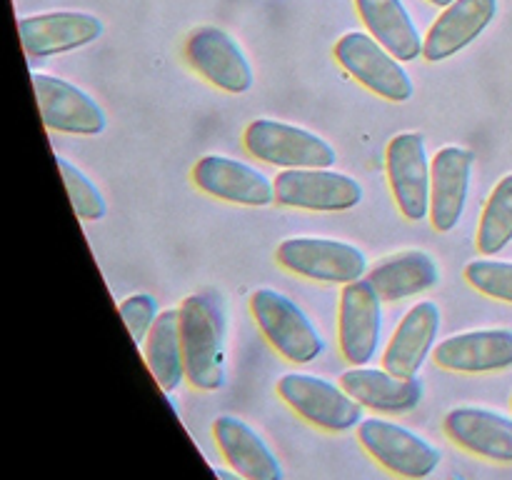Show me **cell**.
Returning <instances> with one entry per match:
<instances>
[{
    "mask_svg": "<svg viewBox=\"0 0 512 480\" xmlns=\"http://www.w3.org/2000/svg\"><path fill=\"white\" fill-rule=\"evenodd\" d=\"M185 380L195 390L213 393L225 385V325L218 305L193 293L180 303Z\"/></svg>",
    "mask_w": 512,
    "mask_h": 480,
    "instance_id": "obj_1",
    "label": "cell"
},
{
    "mask_svg": "<svg viewBox=\"0 0 512 480\" xmlns=\"http://www.w3.org/2000/svg\"><path fill=\"white\" fill-rule=\"evenodd\" d=\"M250 313L270 348L288 363L305 365L323 355L325 340L310 315L295 300L275 288H258L250 295Z\"/></svg>",
    "mask_w": 512,
    "mask_h": 480,
    "instance_id": "obj_2",
    "label": "cell"
},
{
    "mask_svg": "<svg viewBox=\"0 0 512 480\" xmlns=\"http://www.w3.org/2000/svg\"><path fill=\"white\" fill-rule=\"evenodd\" d=\"M275 258L290 273L305 280L330 285H348L368 278V255L358 245L320 235H293L275 250Z\"/></svg>",
    "mask_w": 512,
    "mask_h": 480,
    "instance_id": "obj_3",
    "label": "cell"
},
{
    "mask_svg": "<svg viewBox=\"0 0 512 480\" xmlns=\"http://www.w3.org/2000/svg\"><path fill=\"white\" fill-rule=\"evenodd\" d=\"M275 390L293 413L328 433H348L365 418L363 403H358L343 385L315 373L280 375Z\"/></svg>",
    "mask_w": 512,
    "mask_h": 480,
    "instance_id": "obj_4",
    "label": "cell"
},
{
    "mask_svg": "<svg viewBox=\"0 0 512 480\" xmlns=\"http://www.w3.org/2000/svg\"><path fill=\"white\" fill-rule=\"evenodd\" d=\"M335 60L345 73L353 75L363 88L390 103H408L415 93L413 78L398 55L390 53L380 40L363 30L340 35L333 48Z\"/></svg>",
    "mask_w": 512,
    "mask_h": 480,
    "instance_id": "obj_5",
    "label": "cell"
},
{
    "mask_svg": "<svg viewBox=\"0 0 512 480\" xmlns=\"http://www.w3.org/2000/svg\"><path fill=\"white\" fill-rule=\"evenodd\" d=\"M243 145L253 158L280 170L333 168L338 163V153L323 135L275 118H258L248 123Z\"/></svg>",
    "mask_w": 512,
    "mask_h": 480,
    "instance_id": "obj_6",
    "label": "cell"
},
{
    "mask_svg": "<svg viewBox=\"0 0 512 480\" xmlns=\"http://www.w3.org/2000/svg\"><path fill=\"white\" fill-rule=\"evenodd\" d=\"M355 430L365 453L400 478H428L443 460V453L428 438L380 415L363 418Z\"/></svg>",
    "mask_w": 512,
    "mask_h": 480,
    "instance_id": "obj_7",
    "label": "cell"
},
{
    "mask_svg": "<svg viewBox=\"0 0 512 480\" xmlns=\"http://www.w3.org/2000/svg\"><path fill=\"white\" fill-rule=\"evenodd\" d=\"M275 203L313 213H345L363 203V185L333 168H290L275 175Z\"/></svg>",
    "mask_w": 512,
    "mask_h": 480,
    "instance_id": "obj_8",
    "label": "cell"
},
{
    "mask_svg": "<svg viewBox=\"0 0 512 480\" xmlns=\"http://www.w3.org/2000/svg\"><path fill=\"white\" fill-rule=\"evenodd\" d=\"M385 175L398 210L405 220L430 218V178H433V158L420 133H398L385 148Z\"/></svg>",
    "mask_w": 512,
    "mask_h": 480,
    "instance_id": "obj_9",
    "label": "cell"
},
{
    "mask_svg": "<svg viewBox=\"0 0 512 480\" xmlns=\"http://www.w3.org/2000/svg\"><path fill=\"white\" fill-rule=\"evenodd\" d=\"M185 60L190 68L223 93L243 95L253 88L255 73L248 55L235 38L215 25H200L185 38Z\"/></svg>",
    "mask_w": 512,
    "mask_h": 480,
    "instance_id": "obj_10",
    "label": "cell"
},
{
    "mask_svg": "<svg viewBox=\"0 0 512 480\" xmlns=\"http://www.w3.org/2000/svg\"><path fill=\"white\" fill-rule=\"evenodd\" d=\"M43 125L50 133L100 135L108 115L88 90L50 73H30Z\"/></svg>",
    "mask_w": 512,
    "mask_h": 480,
    "instance_id": "obj_11",
    "label": "cell"
},
{
    "mask_svg": "<svg viewBox=\"0 0 512 480\" xmlns=\"http://www.w3.org/2000/svg\"><path fill=\"white\" fill-rule=\"evenodd\" d=\"M383 303L368 278L343 285L338 308L340 353L350 365H368L383 338Z\"/></svg>",
    "mask_w": 512,
    "mask_h": 480,
    "instance_id": "obj_12",
    "label": "cell"
},
{
    "mask_svg": "<svg viewBox=\"0 0 512 480\" xmlns=\"http://www.w3.org/2000/svg\"><path fill=\"white\" fill-rule=\"evenodd\" d=\"M18 35L25 55L43 60L95 43L103 35V23L85 10H50L20 18Z\"/></svg>",
    "mask_w": 512,
    "mask_h": 480,
    "instance_id": "obj_13",
    "label": "cell"
},
{
    "mask_svg": "<svg viewBox=\"0 0 512 480\" xmlns=\"http://www.w3.org/2000/svg\"><path fill=\"white\" fill-rule=\"evenodd\" d=\"M193 183L210 198L248 208H268L275 203V178L255 165L230 155L210 153L193 165Z\"/></svg>",
    "mask_w": 512,
    "mask_h": 480,
    "instance_id": "obj_14",
    "label": "cell"
},
{
    "mask_svg": "<svg viewBox=\"0 0 512 480\" xmlns=\"http://www.w3.org/2000/svg\"><path fill=\"white\" fill-rule=\"evenodd\" d=\"M475 153L463 145H445L433 155L430 178V223L438 233H453L470 198Z\"/></svg>",
    "mask_w": 512,
    "mask_h": 480,
    "instance_id": "obj_15",
    "label": "cell"
},
{
    "mask_svg": "<svg viewBox=\"0 0 512 480\" xmlns=\"http://www.w3.org/2000/svg\"><path fill=\"white\" fill-rule=\"evenodd\" d=\"M433 360L438 368L463 375L498 373L512 368V330L483 328L455 333L435 345Z\"/></svg>",
    "mask_w": 512,
    "mask_h": 480,
    "instance_id": "obj_16",
    "label": "cell"
},
{
    "mask_svg": "<svg viewBox=\"0 0 512 480\" xmlns=\"http://www.w3.org/2000/svg\"><path fill=\"white\" fill-rule=\"evenodd\" d=\"M495 15H498V0H453L425 33L423 58L428 63L453 58L488 30Z\"/></svg>",
    "mask_w": 512,
    "mask_h": 480,
    "instance_id": "obj_17",
    "label": "cell"
},
{
    "mask_svg": "<svg viewBox=\"0 0 512 480\" xmlns=\"http://www.w3.org/2000/svg\"><path fill=\"white\" fill-rule=\"evenodd\" d=\"M445 435L468 453L498 463H512V418L493 408L460 405L443 420Z\"/></svg>",
    "mask_w": 512,
    "mask_h": 480,
    "instance_id": "obj_18",
    "label": "cell"
},
{
    "mask_svg": "<svg viewBox=\"0 0 512 480\" xmlns=\"http://www.w3.org/2000/svg\"><path fill=\"white\" fill-rule=\"evenodd\" d=\"M440 308L433 300H420L415 303L398 328L393 330V338L388 340L383 353V365L403 378H415L423 370L425 360L433 355L440 335Z\"/></svg>",
    "mask_w": 512,
    "mask_h": 480,
    "instance_id": "obj_19",
    "label": "cell"
},
{
    "mask_svg": "<svg viewBox=\"0 0 512 480\" xmlns=\"http://www.w3.org/2000/svg\"><path fill=\"white\" fill-rule=\"evenodd\" d=\"M213 435L225 463L248 480H283V465L263 435L238 415H218Z\"/></svg>",
    "mask_w": 512,
    "mask_h": 480,
    "instance_id": "obj_20",
    "label": "cell"
},
{
    "mask_svg": "<svg viewBox=\"0 0 512 480\" xmlns=\"http://www.w3.org/2000/svg\"><path fill=\"white\" fill-rule=\"evenodd\" d=\"M340 385L353 395L358 403L375 413L403 415L418 408L423 403V380L403 378L393 370L368 368V365H353L340 375Z\"/></svg>",
    "mask_w": 512,
    "mask_h": 480,
    "instance_id": "obj_21",
    "label": "cell"
},
{
    "mask_svg": "<svg viewBox=\"0 0 512 480\" xmlns=\"http://www.w3.org/2000/svg\"><path fill=\"white\" fill-rule=\"evenodd\" d=\"M368 280L378 288L385 303H398L435 288L440 280V265L425 250H398L378 260L370 268Z\"/></svg>",
    "mask_w": 512,
    "mask_h": 480,
    "instance_id": "obj_22",
    "label": "cell"
},
{
    "mask_svg": "<svg viewBox=\"0 0 512 480\" xmlns=\"http://www.w3.org/2000/svg\"><path fill=\"white\" fill-rule=\"evenodd\" d=\"M365 30L385 45L403 63L418 60L423 55L425 38L420 35L413 15L403 0H355Z\"/></svg>",
    "mask_w": 512,
    "mask_h": 480,
    "instance_id": "obj_23",
    "label": "cell"
},
{
    "mask_svg": "<svg viewBox=\"0 0 512 480\" xmlns=\"http://www.w3.org/2000/svg\"><path fill=\"white\" fill-rule=\"evenodd\" d=\"M145 363L163 393H175L185 380L183 340H180V308L160 310L143 343Z\"/></svg>",
    "mask_w": 512,
    "mask_h": 480,
    "instance_id": "obj_24",
    "label": "cell"
},
{
    "mask_svg": "<svg viewBox=\"0 0 512 480\" xmlns=\"http://www.w3.org/2000/svg\"><path fill=\"white\" fill-rule=\"evenodd\" d=\"M478 250L483 255H498L512 243V173L500 178L480 213Z\"/></svg>",
    "mask_w": 512,
    "mask_h": 480,
    "instance_id": "obj_25",
    "label": "cell"
},
{
    "mask_svg": "<svg viewBox=\"0 0 512 480\" xmlns=\"http://www.w3.org/2000/svg\"><path fill=\"white\" fill-rule=\"evenodd\" d=\"M55 163H58L60 180H63L65 190H68L75 215L85 220V223L103 220L105 213H108V203H105V195L100 193L98 185L90 180V175L80 170L75 163H70L68 158H63V155H55Z\"/></svg>",
    "mask_w": 512,
    "mask_h": 480,
    "instance_id": "obj_26",
    "label": "cell"
},
{
    "mask_svg": "<svg viewBox=\"0 0 512 480\" xmlns=\"http://www.w3.org/2000/svg\"><path fill=\"white\" fill-rule=\"evenodd\" d=\"M465 280L470 288L493 300L512 303V260H495V255H483L465 265Z\"/></svg>",
    "mask_w": 512,
    "mask_h": 480,
    "instance_id": "obj_27",
    "label": "cell"
},
{
    "mask_svg": "<svg viewBox=\"0 0 512 480\" xmlns=\"http://www.w3.org/2000/svg\"><path fill=\"white\" fill-rule=\"evenodd\" d=\"M118 313L120 318H123L125 328L130 330V335H133L135 345H143L145 338H148L150 328L155 325V320H158L160 310H158V303H155L153 295L148 293H133L128 295V298H123L118 303Z\"/></svg>",
    "mask_w": 512,
    "mask_h": 480,
    "instance_id": "obj_28",
    "label": "cell"
},
{
    "mask_svg": "<svg viewBox=\"0 0 512 480\" xmlns=\"http://www.w3.org/2000/svg\"><path fill=\"white\" fill-rule=\"evenodd\" d=\"M430 5H438V8H445V5H450L453 3V0H428Z\"/></svg>",
    "mask_w": 512,
    "mask_h": 480,
    "instance_id": "obj_29",
    "label": "cell"
},
{
    "mask_svg": "<svg viewBox=\"0 0 512 480\" xmlns=\"http://www.w3.org/2000/svg\"><path fill=\"white\" fill-rule=\"evenodd\" d=\"M510 405H512V398H510Z\"/></svg>",
    "mask_w": 512,
    "mask_h": 480,
    "instance_id": "obj_30",
    "label": "cell"
}]
</instances>
